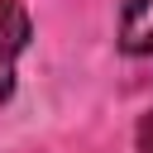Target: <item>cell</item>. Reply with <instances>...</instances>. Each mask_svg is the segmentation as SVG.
I'll return each instance as SVG.
<instances>
[{"label": "cell", "instance_id": "6da1fadb", "mask_svg": "<svg viewBox=\"0 0 153 153\" xmlns=\"http://www.w3.org/2000/svg\"><path fill=\"white\" fill-rule=\"evenodd\" d=\"M29 10L19 0H0V105L14 96V67H19V53L29 48Z\"/></svg>", "mask_w": 153, "mask_h": 153}, {"label": "cell", "instance_id": "3957f363", "mask_svg": "<svg viewBox=\"0 0 153 153\" xmlns=\"http://www.w3.org/2000/svg\"><path fill=\"white\" fill-rule=\"evenodd\" d=\"M134 139H139V153H153V110L139 120V134H134Z\"/></svg>", "mask_w": 153, "mask_h": 153}, {"label": "cell", "instance_id": "7a4b0ae2", "mask_svg": "<svg viewBox=\"0 0 153 153\" xmlns=\"http://www.w3.org/2000/svg\"><path fill=\"white\" fill-rule=\"evenodd\" d=\"M120 48L129 57L153 53V0H124L120 5Z\"/></svg>", "mask_w": 153, "mask_h": 153}]
</instances>
